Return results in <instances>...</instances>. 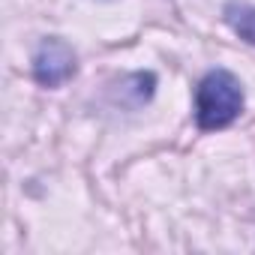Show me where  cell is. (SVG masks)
<instances>
[{
  "mask_svg": "<svg viewBox=\"0 0 255 255\" xmlns=\"http://www.w3.org/2000/svg\"><path fill=\"white\" fill-rule=\"evenodd\" d=\"M33 75L45 87H57L75 75V54L63 39H45L33 57Z\"/></svg>",
  "mask_w": 255,
  "mask_h": 255,
  "instance_id": "cell-2",
  "label": "cell"
},
{
  "mask_svg": "<svg viewBox=\"0 0 255 255\" xmlns=\"http://www.w3.org/2000/svg\"><path fill=\"white\" fill-rule=\"evenodd\" d=\"M243 111V90L240 81L225 72H207L195 90V120L201 129H225L237 120V114Z\"/></svg>",
  "mask_w": 255,
  "mask_h": 255,
  "instance_id": "cell-1",
  "label": "cell"
},
{
  "mask_svg": "<svg viewBox=\"0 0 255 255\" xmlns=\"http://www.w3.org/2000/svg\"><path fill=\"white\" fill-rule=\"evenodd\" d=\"M225 21L231 24L234 33H240V39H246L249 45H255V6H237V3H231L225 9Z\"/></svg>",
  "mask_w": 255,
  "mask_h": 255,
  "instance_id": "cell-3",
  "label": "cell"
}]
</instances>
